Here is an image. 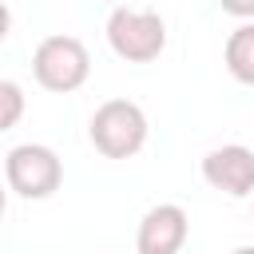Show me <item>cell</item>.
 <instances>
[{
    "label": "cell",
    "mask_w": 254,
    "mask_h": 254,
    "mask_svg": "<svg viewBox=\"0 0 254 254\" xmlns=\"http://www.w3.org/2000/svg\"><path fill=\"white\" fill-rule=\"evenodd\" d=\"M32 75L44 91H56V95L79 91L91 75V52L75 36H64V32L44 36L32 52Z\"/></svg>",
    "instance_id": "6da1fadb"
},
{
    "label": "cell",
    "mask_w": 254,
    "mask_h": 254,
    "mask_svg": "<svg viewBox=\"0 0 254 254\" xmlns=\"http://www.w3.org/2000/svg\"><path fill=\"white\" fill-rule=\"evenodd\" d=\"M87 135L103 159H131L147 143V115L135 99H107L95 107Z\"/></svg>",
    "instance_id": "7a4b0ae2"
},
{
    "label": "cell",
    "mask_w": 254,
    "mask_h": 254,
    "mask_svg": "<svg viewBox=\"0 0 254 254\" xmlns=\"http://www.w3.org/2000/svg\"><path fill=\"white\" fill-rule=\"evenodd\" d=\"M107 44L127 64H151L167 48V24L151 8H115L107 16Z\"/></svg>",
    "instance_id": "3957f363"
},
{
    "label": "cell",
    "mask_w": 254,
    "mask_h": 254,
    "mask_svg": "<svg viewBox=\"0 0 254 254\" xmlns=\"http://www.w3.org/2000/svg\"><path fill=\"white\" fill-rule=\"evenodd\" d=\"M64 183V163L44 143H20L4 159V187L20 198H52Z\"/></svg>",
    "instance_id": "277c9868"
},
{
    "label": "cell",
    "mask_w": 254,
    "mask_h": 254,
    "mask_svg": "<svg viewBox=\"0 0 254 254\" xmlns=\"http://www.w3.org/2000/svg\"><path fill=\"white\" fill-rule=\"evenodd\" d=\"M202 179L230 194V198H250L254 194V151L242 143H226L202 155Z\"/></svg>",
    "instance_id": "5b68a950"
},
{
    "label": "cell",
    "mask_w": 254,
    "mask_h": 254,
    "mask_svg": "<svg viewBox=\"0 0 254 254\" xmlns=\"http://www.w3.org/2000/svg\"><path fill=\"white\" fill-rule=\"evenodd\" d=\"M190 234V218L179 202H159L143 214L139 230H135V250L139 254H179L187 246Z\"/></svg>",
    "instance_id": "8992f818"
},
{
    "label": "cell",
    "mask_w": 254,
    "mask_h": 254,
    "mask_svg": "<svg viewBox=\"0 0 254 254\" xmlns=\"http://www.w3.org/2000/svg\"><path fill=\"white\" fill-rule=\"evenodd\" d=\"M226 71L238 79V83H250L254 87V24H238L230 36H226Z\"/></svg>",
    "instance_id": "52a82bcc"
},
{
    "label": "cell",
    "mask_w": 254,
    "mask_h": 254,
    "mask_svg": "<svg viewBox=\"0 0 254 254\" xmlns=\"http://www.w3.org/2000/svg\"><path fill=\"white\" fill-rule=\"evenodd\" d=\"M24 107H28L24 87L12 83V79H0V131H12L24 119Z\"/></svg>",
    "instance_id": "ba28073f"
},
{
    "label": "cell",
    "mask_w": 254,
    "mask_h": 254,
    "mask_svg": "<svg viewBox=\"0 0 254 254\" xmlns=\"http://www.w3.org/2000/svg\"><path fill=\"white\" fill-rule=\"evenodd\" d=\"M218 4H222V12H230L238 20H254V0H218Z\"/></svg>",
    "instance_id": "9c48e42d"
},
{
    "label": "cell",
    "mask_w": 254,
    "mask_h": 254,
    "mask_svg": "<svg viewBox=\"0 0 254 254\" xmlns=\"http://www.w3.org/2000/svg\"><path fill=\"white\" fill-rule=\"evenodd\" d=\"M8 32H12V12H8V4L0 0V44L8 40Z\"/></svg>",
    "instance_id": "30bf717a"
},
{
    "label": "cell",
    "mask_w": 254,
    "mask_h": 254,
    "mask_svg": "<svg viewBox=\"0 0 254 254\" xmlns=\"http://www.w3.org/2000/svg\"><path fill=\"white\" fill-rule=\"evenodd\" d=\"M4 206H8V187L0 183V214H4Z\"/></svg>",
    "instance_id": "8fae6325"
},
{
    "label": "cell",
    "mask_w": 254,
    "mask_h": 254,
    "mask_svg": "<svg viewBox=\"0 0 254 254\" xmlns=\"http://www.w3.org/2000/svg\"><path fill=\"white\" fill-rule=\"evenodd\" d=\"M230 254H254V246H238V250H230Z\"/></svg>",
    "instance_id": "7c38bea8"
}]
</instances>
